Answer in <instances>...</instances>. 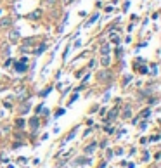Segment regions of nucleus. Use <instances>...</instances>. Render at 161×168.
<instances>
[{
  "label": "nucleus",
  "mask_w": 161,
  "mask_h": 168,
  "mask_svg": "<svg viewBox=\"0 0 161 168\" xmlns=\"http://www.w3.org/2000/svg\"><path fill=\"white\" fill-rule=\"evenodd\" d=\"M10 24H12V18H9V16L0 19V28H9Z\"/></svg>",
  "instance_id": "obj_1"
},
{
  "label": "nucleus",
  "mask_w": 161,
  "mask_h": 168,
  "mask_svg": "<svg viewBox=\"0 0 161 168\" xmlns=\"http://www.w3.org/2000/svg\"><path fill=\"white\" fill-rule=\"evenodd\" d=\"M9 40H10V42H14V43H16V42L19 40V31H18V30H12V31L9 33Z\"/></svg>",
  "instance_id": "obj_2"
},
{
  "label": "nucleus",
  "mask_w": 161,
  "mask_h": 168,
  "mask_svg": "<svg viewBox=\"0 0 161 168\" xmlns=\"http://www.w3.org/2000/svg\"><path fill=\"white\" fill-rule=\"evenodd\" d=\"M16 71H18V73H24V71H26V64H24V62H18V64H16Z\"/></svg>",
  "instance_id": "obj_3"
},
{
  "label": "nucleus",
  "mask_w": 161,
  "mask_h": 168,
  "mask_svg": "<svg viewBox=\"0 0 161 168\" xmlns=\"http://www.w3.org/2000/svg\"><path fill=\"white\" fill-rule=\"evenodd\" d=\"M95 147H97V144L94 142V144H90V146H87V147H85V153H87V154H90V153H94Z\"/></svg>",
  "instance_id": "obj_4"
},
{
  "label": "nucleus",
  "mask_w": 161,
  "mask_h": 168,
  "mask_svg": "<svg viewBox=\"0 0 161 168\" xmlns=\"http://www.w3.org/2000/svg\"><path fill=\"white\" fill-rule=\"evenodd\" d=\"M40 14H42V10H33L28 18H31V19H38V18H40Z\"/></svg>",
  "instance_id": "obj_5"
},
{
  "label": "nucleus",
  "mask_w": 161,
  "mask_h": 168,
  "mask_svg": "<svg viewBox=\"0 0 161 168\" xmlns=\"http://www.w3.org/2000/svg\"><path fill=\"white\" fill-rule=\"evenodd\" d=\"M97 16H99V14H94V16L90 18V19L87 21V24H85V26H92V24H94L95 21H97Z\"/></svg>",
  "instance_id": "obj_6"
},
{
  "label": "nucleus",
  "mask_w": 161,
  "mask_h": 168,
  "mask_svg": "<svg viewBox=\"0 0 161 168\" xmlns=\"http://www.w3.org/2000/svg\"><path fill=\"white\" fill-rule=\"evenodd\" d=\"M101 62H102V66H107V64L111 62V59H109V56H107V54H104V57L101 59Z\"/></svg>",
  "instance_id": "obj_7"
},
{
  "label": "nucleus",
  "mask_w": 161,
  "mask_h": 168,
  "mask_svg": "<svg viewBox=\"0 0 161 168\" xmlns=\"http://www.w3.org/2000/svg\"><path fill=\"white\" fill-rule=\"evenodd\" d=\"M104 78H111V73L106 69V73H99V80H104Z\"/></svg>",
  "instance_id": "obj_8"
},
{
  "label": "nucleus",
  "mask_w": 161,
  "mask_h": 168,
  "mask_svg": "<svg viewBox=\"0 0 161 168\" xmlns=\"http://www.w3.org/2000/svg\"><path fill=\"white\" fill-rule=\"evenodd\" d=\"M101 52H102V54H107V52H109V43H104V45L101 47Z\"/></svg>",
  "instance_id": "obj_9"
},
{
  "label": "nucleus",
  "mask_w": 161,
  "mask_h": 168,
  "mask_svg": "<svg viewBox=\"0 0 161 168\" xmlns=\"http://www.w3.org/2000/svg\"><path fill=\"white\" fill-rule=\"evenodd\" d=\"M43 50H45V43H42V45H40V49H35V54H37V56H40V54H42V52H43Z\"/></svg>",
  "instance_id": "obj_10"
},
{
  "label": "nucleus",
  "mask_w": 161,
  "mask_h": 168,
  "mask_svg": "<svg viewBox=\"0 0 161 168\" xmlns=\"http://www.w3.org/2000/svg\"><path fill=\"white\" fill-rule=\"evenodd\" d=\"M38 125H40V121H38L37 118H33V120H31V127H33V128H35V130L38 128Z\"/></svg>",
  "instance_id": "obj_11"
},
{
  "label": "nucleus",
  "mask_w": 161,
  "mask_h": 168,
  "mask_svg": "<svg viewBox=\"0 0 161 168\" xmlns=\"http://www.w3.org/2000/svg\"><path fill=\"white\" fill-rule=\"evenodd\" d=\"M21 52L28 54V52H33V49H31V47H28V45H24V47H21Z\"/></svg>",
  "instance_id": "obj_12"
},
{
  "label": "nucleus",
  "mask_w": 161,
  "mask_h": 168,
  "mask_svg": "<svg viewBox=\"0 0 161 168\" xmlns=\"http://www.w3.org/2000/svg\"><path fill=\"white\" fill-rule=\"evenodd\" d=\"M130 114H132V111H130V108H125V113H123V118H130Z\"/></svg>",
  "instance_id": "obj_13"
},
{
  "label": "nucleus",
  "mask_w": 161,
  "mask_h": 168,
  "mask_svg": "<svg viewBox=\"0 0 161 168\" xmlns=\"http://www.w3.org/2000/svg\"><path fill=\"white\" fill-rule=\"evenodd\" d=\"M114 116H116V109H113V111L109 113V116H107V120H113Z\"/></svg>",
  "instance_id": "obj_14"
},
{
  "label": "nucleus",
  "mask_w": 161,
  "mask_h": 168,
  "mask_svg": "<svg viewBox=\"0 0 161 168\" xmlns=\"http://www.w3.org/2000/svg\"><path fill=\"white\" fill-rule=\"evenodd\" d=\"M75 133H76V128L73 130V132H71V133H69V135H68V139H66V140H71V139L75 137Z\"/></svg>",
  "instance_id": "obj_15"
},
{
  "label": "nucleus",
  "mask_w": 161,
  "mask_h": 168,
  "mask_svg": "<svg viewBox=\"0 0 161 168\" xmlns=\"http://www.w3.org/2000/svg\"><path fill=\"white\" fill-rule=\"evenodd\" d=\"M149 114H151V111H149V109H146V111H142V116H144V118H147Z\"/></svg>",
  "instance_id": "obj_16"
},
{
  "label": "nucleus",
  "mask_w": 161,
  "mask_h": 168,
  "mask_svg": "<svg viewBox=\"0 0 161 168\" xmlns=\"http://www.w3.org/2000/svg\"><path fill=\"white\" fill-rule=\"evenodd\" d=\"M29 109V106L28 104H24V106H23V108H21V113H26V111H28Z\"/></svg>",
  "instance_id": "obj_17"
},
{
  "label": "nucleus",
  "mask_w": 161,
  "mask_h": 168,
  "mask_svg": "<svg viewBox=\"0 0 161 168\" xmlns=\"http://www.w3.org/2000/svg\"><path fill=\"white\" fill-rule=\"evenodd\" d=\"M16 123H18V127H24V120H18Z\"/></svg>",
  "instance_id": "obj_18"
},
{
  "label": "nucleus",
  "mask_w": 161,
  "mask_h": 168,
  "mask_svg": "<svg viewBox=\"0 0 161 168\" xmlns=\"http://www.w3.org/2000/svg\"><path fill=\"white\" fill-rule=\"evenodd\" d=\"M45 2H47L49 5H54V4H56V0H45Z\"/></svg>",
  "instance_id": "obj_19"
},
{
  "label": "nucleus",
  "mask_w": 161,
  "mask_h": 168,
  "mask_svg": "<svg viewBox=\"0 0 161 168\" xmlns=\"http://www.w3.org/2000/svg\"><path fill=\"white\" fill-rule=\"evenodd\" d=\"M2 114H4V113H2V111H0V118H2Z\"/></svg>",
  "instance_id": "obj_20"
},
{
  "label": "nucleus",
  "mask_w": 161,
  "mask_h": 168,
  "mask_svg": "<svg viewBox=\"0 0 161 168\" xmlns=\"http://www.w3.org/2000/svg\"><path fill=\"white\" fill-rule=\"evenodd\" d=\"M0 90H4V87H2V85H0Z\"/></svg>",
  "instance_id": "obj_21"
}]
</instances>
